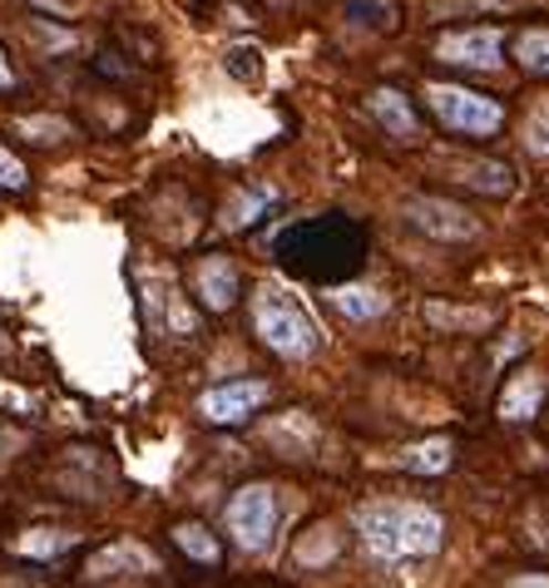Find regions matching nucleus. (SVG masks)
<instances>
[{
	"label": "nucleus",
	"instance_id": "obj_1",
	"mask_svg": "<svg viewBox=\"0 0 549 588\" xmlns=\"http://www.w3.org/2000/svg\"><path fill=\"white\" fill-rule=\"evenodd\" d=\"M366 549L382 559H431L446 549V519L426 505H401V499H376L352 515Z\"/></svg>",
	"mask_w": 549,
	"mask_h": 588
},
{
	"label": "nucleus",
	"instance_id": "obj_2",
	"mask_svg": "<svg viewBox=\"0 0 549 588\" xmlns=\"http://www.w3.org/2000/svg\"><path fill=\"white\" fill-rule=\"evenodd\" d=\"M252 331L262 337V347L288 361H308V357H317V347H322L312 317L302 312L282 287H258V297H252Z\"/></svg>",
	"mask_w": 549,
	"mask_h": 588
},
{
	"label": "nucleus",
	"instance_id": "obj_3",
	"mask_svg": "<svg viewBox=\"0 0 549 588\" xmlns=\"http://www.w3.org/2000/svg\"><path fill=\"white\" fill-rule=\"evenodd\" d=\"M426 100H431V114H436L450 134H495L505 124L500 100L475 94L466 84H431Z\"/></svg>",
	"mask_w": 549,
	"mask_h": 588
},
{
	"label": "nucleus",
	"instance_id": "obj_4",
	"mask_svg": "<svg viewBox=\"0 0 549 588\" xmlns=\"http://www.w3.org/2000/svg\"><path fill=\"white\" fill-rule=\"evenodd\" d=\"M228 534L242 554H262L278 534V495L272 485H242L228 499Z\"/></svg>",
	"mask_w": 549,
	"mask_h": 588
},
{
	"label": "nucleus",
	"instance_id": "obj_5",
	"mask_svg": "<svg viewBox=\"0 0 549 588\" xmlns=\"http://www.w3.org/2000/svg\"><path fill=\"white\" fill-rule=\"evenodd\" d=\"M406 223L416 233L436 243H470L480 238V218H470L460 203H446V198H411L406 203Z\"/></svg>",
	"mask_w": 549,
	"mask_h": 588
},
{
	"label": "nucleus",
	"instance_id": "obj_6",
	"mask_svg": "<svg viewBox=\"0 0 549 588\" xmlns=\"http://www.w3.org/2000/svg\"><path fill=\"white\" fill-rule=\"evenodd\" d=\"M272 386L268 381H224L198 395V415L208 425H242L248 415H258V405H268Z\"/></svg>",
	"mask_w": 549,
	"mask_h": 588
},
{
	"label": "nucleus",
	"instance_id": "obj_7",
	"mask_svg": "<svg viewBox=\"0 0 549 588\" xmlns=\"http://www.w3.org/2000/svg\"><path fill=\"white\" fill-rule=\"evenodd\" d=\"M505 55V35L495 25H470V30H450L436 40V60L456 70H495Z\"/></svg>",
	"mask_w": 549,
	"mask_h": 588
},
{
	"label": "nucleus",
	"instance_id": "obj_8",
	"mask_svg": "<svg viewBox=\"0 0 549 588\" xmlns=\"http://www.w3.org/2000/svg\"><path fill=\"white\" fill-rule=\"evenodd\" d=\"M149 574H158V559L144 544H110V549H100L90 559V569H84V579L90 584H120V579H149Z\"/></svg>",
	"mask_w": 549,
	"mask_h": 588
},
{
	"label": "nucleus",
	"instance_id": "obj_9",
	"mask_svg": "<svg viewBox=\"0 0 549 588\" xmlns=\"http://www.w3.org/2000/svg\"><path fill=\"white\" fill-rule=\"evenodd\" d=\"M366 114H372V120L386 130V138H396V144H416L421 138V120L401 90H372L366 94Z\"/></svg>",
	"mask_w": 549,
	"mask_h": 588
},
{
	"label": "nucleus",
	"instance_id": "obj_10",
	"mask_svg": "<svg viewBox=\"0 0 549 588\" xmlns=\"http://www.w3.org/2000/svg\"><path fill=\"white\" fill-rule=\"evenodd\" d=\"M194 292L208 312H228L238 302V267L228 258H204L194 267Z\"/></svg>",
	"mask_w": 549,
	"mask_h": 588
},
{
	"label": "nucleus",
	"instance_id": "obj_11",
	"mask_svg": "<svg viewBox=\"0 0 549 588\" xmlns=\"http://www.w3.org/2000/svg\"><path fill=\"white\" fill-rule=\"evenodd\" d=\"M144 307H149V322H154L158 331H174V337H194V331H198V317L178 307L174 282H168V287L149 282V297H144Z\"/></svg>",
	"mask_w": 549,
	"mask_h": 588
},
{
	"label": "nucleus",
	"instance_id": "obj_12",
	"mask_svg": "<svg viewBox=\"0 0 549 588\" xmlns=\"http://www.w3.org/2000/svg\"><path fill=\"white\" fill-rule=\"evenodd\" d=\"M540 401H545V376L540 371H520L500 395V415L505 421H530L540 411Z\"/></svg>",
	"mask_w": 549,
	"mask_h": 588
},
{
	"label": "nucleus",
	"instance_id": "obj_13",
	"mask_svg": "<svg viewBox=\"0 0 549 588\" xmlns=\"http://www.w3.org/2000/svg\"><path fill=\"white\" fill-rule=\"evenodd\" d=\"M332 307L342 317H352V322H376V317L386 312V297L376 292V287H336Z\"/></svg>",
	"mask_w": 549,
	"mask_h": 588
},
{
	"label": "nucleus",
	"instance_id": "obj_14",
	"mask_svg": "<svg viewBox=\"0 0 549 588\" xmlns=\"http://www.w3.org/2000/svg\"><path fill=\"white\" fill-rule=\"evenodd\" d=\"M450 460H456V445L450 441H426L416 451H406V470L411 475H446Z\"/></svg>",
	"mask_w": 549,
	"mask_h": 588
},
{
	"label": "nucleus",
	"instance_id": "obj_15",
	"mask_svg": "<svg viewBox=\"0 0 549 588\" xmlns=\"http://www.w3.org/2000/svg\"><path fill=\"white\" fill-rule=\"evenodd\" d=\"M268 203H278V194H272V188H252V194H238L234 208L224 213V228H228V233L252 228V223L262 218V208H268Z\"/></svg>",
	"mask_w": 549,
	"mask_h": 588
},
{
	"label": "nucleus",
	"instance_id": "obj_16",
	"mask_svg": "<svg viewBox=\"0 0 549 588\" xmlns=\"http://www.w3.org/2000/svg\"><path fill=\"white\" fill-rule=\"evenodd\" d=\"M174 544L188 554L194 564H218V539L204 529V524H178L174 529Z\"/></svg>",
	"mask_w": 549,
	"mask_h": 588
},
{
	"label": "nucleus",
	"instance_id": "obj_17",
	"mask_svg": "<svg viewBox=\"0 0 549 588\" xmlns=\"http://www.w3.org/2000/svg\"><path fill=\"white\" fill-rule=\"evenodd\" d=\"M466 184L480 188V194H490V198H505L515 188V174L505 164H466Z\"/></svg>",
	"mask_w": 549,
	"mask_h": 588
},
{
	"label": "nucleus",
	"instance_id": "obj_18",
	"mask_svg": "<svg viewBox=\"0 0 549 588\" xmlns=\"http://www.w3.org/2000/svg\"><path fill=\"white\" fill-rule=\"evenodd\" d=\"M515 60L530 74H549V30H525V35H515Z\"/></svg>",
	"mask_w": 549,
	"mask_h": 588
},
{
	"label": "nucleus",
	"instance_id": "obj_19",
	"mask_svg": "<svg viewBox=\"0 0 549 588\" xmlns=\"http://www.w3.org/2000/svg\"><path fill=\"white\" fill-rule=\"evenodd\" d=\"M346 20H356V25H372V30H392L401 16H396L392 0H346Z\"/></svg>",
	"mask_w": 549,
	"mask_h": 588
},
{
	"label": "nucleus",
	"instance_id": "obj_20",
	"mask_svg": "<svg viewBox=\"0 0 549 588\" xmlns=\"http://www.w3.org/2000/svg\"><path fill=\"white\" fill-rule=\"evenodd\" d=\"M15 134H25L30 144H65L75 130L65 120H55V114H35V120H15Z\"/></svg>",
	"mask_w": 549,
	"mask_h": 588
},
{
	"label": "nucleus",
	"instance_id": "obj_21",
	"mask_svg": "<svg viewBox=\"0 0 549 588\" xmlns=\"http://www.w3.org/2000/svg\"><path fill=\"white\" fill-rule=\"evenodd\" d=\"M525 148H530V154H540V158H549V94L535 104L530 114H525Z\"/></svg>",
	"mask_w": 549,
	"mask_h": 588
},
{
	"label": "nucleus",
	"instance_id": "obj_22",
	"mask_svg": "<svg viewBox=\"0 0 549 588\" xmlns=\"http://www.w3.org/2000/svg\"><path fill=\"white\" fill-rule=\"evenodd\" d=\"M75 544V534H60V529H30V539H20V554H60V549H70Z\"/></svg>",
	"mask_w": 549,
	"mask_h": 588
},
{
	"label": "nucleus",
	"instance_id": "obj_23",
	"mask_svg": "<svg viewBox=\"0 0 549 588\" xmlns=\"http://www.w3.org/2000/svg\"><path fill=\"white\" fill-rule=\"evenodd\" d=\"M426 317L436 327H485L490 322V312H456V307H436V302L426 307Z\"/></svg>",
	"mask_w": 549,
	"mask_h": 588
},
{
	"label": "nucleus",
	"instance_id": "obj_24",
	"mask_svg": "<svg viewBox=\"0 0 549 588\" xmlns=\"http://www.w3.org/2000/svg\"><path fill=\"white\" fill-rule=\"evenodd\" d=\"M258 50H248V45H238V50H228V74H238V80H258L262 65H258Z\"/></svg>",
	"mask_w": 549,
	"mask_h": 588
},
{
	"label": "nucleus",
	"instance_id": "obj_25",
	"mask_svg": "<svg viewBox=\"0 0 549 588\" xmlns=\"http://www.w3.org/2000/svg\"><path fill=\"white\" fill-rule=\"evenodd\" d=\"M0 188H25V164L10 148H0Z\"/></svg>",
	"mask_w": 549,
	"mask_h": 588
},
{
	"label": "nucleus",
	"instance_id": "obj_26",
	"mask_svg": "<svg viewBox=\"0 0 549 588\" xmlns=\"http://www.w3.org/2000/svg\"><path fill=\"white\" fill-rule=\"evenodd\" d=\"M20 445H25V435L10 431V425H0V460H10V455L20 451Z\"/></svg>",
	"mask_w": 549,
	"mask_h": 588
},
{
	"label": "nucleus",
	"instance_id": "obj_27",
	"mask_svg": "<svg viewBox=\"0 0 549 588\" xmlns=\"http://www.w3.org/2000/svg\"><path fill=\"white\" fill-rule=\"evenodd\" d=\"M0 90H15V74H10V65H6V55H0Z\"/></svg>",
	"mask_w": 549,
	"mask_h": 588
}]
</instances>
